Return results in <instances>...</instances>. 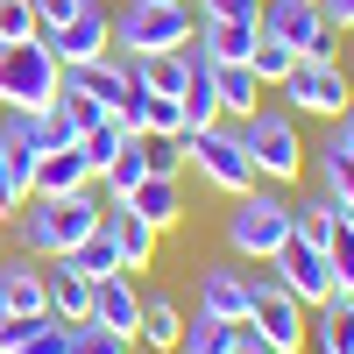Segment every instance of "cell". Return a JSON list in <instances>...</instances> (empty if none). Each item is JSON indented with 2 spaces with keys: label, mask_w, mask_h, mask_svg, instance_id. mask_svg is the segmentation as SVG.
I'll use <instances>...</instances> for the list:
<instances>
[{
  "label": "cell",
  "mask_w": 354,
  "mask_h": 354,
  "mask_svg": "<svg viewBox=\"0 0 354 354\" xmlns=\"http://www.w3.org/2000/svg\"><path fill=\"white\" fill-rule=\"evenodd\" d=\"M319 185H326V198L340 205V213H354V149L326 142V149H319Z\"/></svg>",
  "instance_id": "cell-28"
},
{
  "label": "cell",
  "mask_w": 354,
  "mask_h": 354,
  "mask_svg": "<svg viewBox=\"0 0 354 354\" xmlns=\"http://www.w3.org/2000/svg\"><path fill=\"white\" fill-rule=\"evenodd\" d=\"M64 262H71L85 283H100V277H113V270H121V248H113V234H106V227H93V234H85V241H78Z\"/></svg>",
  "instance_id": "cell-27"
},
{
  "label": "cell",
  "mask_w": 354,
  "mask_h": 354,
  "mask_svg": "<svg viewBox=\"0 0 354 354\" xmlns=\"http://www.w3.org/2000/svg\"><path fill=\"white\" fill-rule=\"evenodd\" d=\"M326 262H333V298H354V234H347V213L326 241Z\"/></svg>",
  "instance_id": "cell-35"
},
{
  "label": "cell",
  "mask_w": 354,
  "mask_h": 354,
  "mask_svg": "<svg viewBox=\"0 0 354 354\" xmlns=\"http://www.w3.org/2000/svg\"><path fill=\"white\" fill-rule=\"evenodd\" d=\"M93 326L135 340V326H142V290L128 283V270H113V277H100V283H93Z\"/></svg>",
  "instance_id": "cell-14"
},
{
  "label": "cell",
  "mask_w": 354,
  "mask_h": 354,
  "mask_svg": "<svg viewBox=\"0 0 354 354\" xmlns=\"http://www.w3.org/2000/svg\"><path fill=\"white\" fill-rule=\"evenodd\" d=\"M185 128H213L220 121V85H213V64H205V57L192 50V85H185Z\"/></svg>",
  "instance_id": "cell-23"
},
{
  "label": "cell",
  "mask_w": 354,
  "mask_h": 354,
  "mask_svg": "<svg viewBox=\"0 0 354 354\" xmlns=\"http://www.w3.org/2000/svg\"><path fill=\"white\" fill-rule=\"evenodd\" d=\"M121 142H128V128H121V121H113V113H106V121H93V128H85V135H78V156H85V170H93V177H100V170H106L113 156H121Z\"/></svg>",
  "instance_id": "cell-32"
},
{
  "label": "cell",
  "mask_w": 354,
  "mask_h": 354,
  "mask_svg": "<svg viewBox=\"0 0 354 354\" xmlns=\"http://www.w3.org/2000/svg\"><path fill=\"white\" fill-rule=\"evenodd\" d=\"M113 205H128V213H142V220H149L156 234L185 220V192H177V177H142V185H135L128 198H113Z\"/></svg>",
  "instance_id": "cell-19"
},
{
  "label": "cell",
  "mask_w": 354,
  "mask_h": 354,
  "mask_svg": "<svg viewBox=\"0 0 354 354\" xmlns=\"http://www.w3.org/2000/svg\"><path fill=\"white\" fill-rule=\"evenodd\" d=\"M248 71H255L262 85H283L290 71H298V50H290V43H277V36H255V50H248Z\"/></svg>",
  "instance_id": "cell-33"
},
{
  "label": "cell",
  "mask_w": 354,
  "mask_h": 354,
  "mask_svg": "<svg viewBox=\"0 0 354 354\" xmlns=\"http://www.w3.org/2000/svg\"><path fill=\"white\" fill-rule=\"evenodd\" d=\"M248 340V326H234V319H192V326L185 333H177V354H234V347H241Z\"/></svg>",
  "instance_id": "cell-22"
},
{
  "label": "cell",
  "mask_w": 354,
  "mask_h": 354,
  "mask_svg": "<svg viewBox=\"0 0 354 354\" xmlns=\"http://www.w3.org/2000/svg\"><path fill=\"white\" fill-rule=\"evenodd\" d=\"M255 36H262L255 21H198V36H192V43H198L205 64H248Z\"/></svg>",
  "instance_id": "cell-20"
},
{
  "label": "cell",
  "mask_w": 354,
  "mask_h": 354,
  "mask_svg": "<svg viewBox=\"0 0 354 354\" xmlns=\"http://www.w3.org/2000/svg\"><path fill=\"white\" fill-rule=\"evenodd\" d=\"M198 21H255L262 28V0H198Z\"/></svg>",
  "instance_id": "cell-37"
},
{
  "label": "cell",
  "mask_w": 354,
  "mask_h": 354,
  "mask_svg": "<svg viewBox=\"0 0 354 354\" xmlns=\"http://www.w3.org/2000/svg\"><path fill=\"white\" fill-rule=\"evenodd\" d=\"M241 149H248V163H255V177H270V185H290V177L305 170V142H298V121L290 113H277V106H255L241 128Z\"/></svg>",
  "instance_id": "cell-5"
},
{
  "label": "cell",
  "mask_w": 354,
  "mask_h": 354,
  "mask_svg": "<svg viewBox=\"0 0 354 354\" xmlns=\"http://www.w3.org/2000/svg\"><path fill=\"white\" fill-rule=\"evenodd\" d=\"M21 326H28V319H15V312H0V354H15V340H21Z\"/></svg>",
  "instance_id": "cell-40"
},
{
  "label": "cell",
  "mask_w": 354,
  "mask_h": 354,
  "mask_svg": "<svg viewBox=\"0 0 354 354\" xmlns=\"http://www.w3.org/2000/svg\"><path fill=\"white\" fill-rule=\"evenodd\" d=\"M177 333H185L177 305H170V298H142V326H135V340L156 347V354H177Z\"/></svg>",
  "instance_id": "cell-25"
},
{
  "label": "cell",
  "mask_w": 354,
  "mask_h": 354,
  "mask_svg": "<svg viewBox=\"0 0 354 354\" xmlns=\"http://www.w3.org/2000/svg\"><path fill=\"white\" fill-rule=\"evenodd\" d=\"M319 8H326L333 28H354V0H319Z\"/></svg>",
  "instance_id": "cell-41"
},
{
  "label": "cell",
  "mask_w": 354,
  "mask_h": 354,
  "mask_svg": "<svg viewBox=\"0 0 354 354\" xmlns=\"http://www.w3.org/2000/svg\"><path fill=\"white\" fill-rule=\"evenodd\" d=\"M71 354H128V340H121V333H106V326H93V319H85V326L71 333Z\"/></svg>",
  "instance_id": "cell-38"
},
{
  "label": "cell",
  "mask_w": 354,
  "mask_h": 354,
  "mask_svg": "<svg viewBox=\"0 0 354 354\" xmlns=\"http://www.w3.org/2000/svg\"><path fill=\"white\" fill-rule=\"evenodd\" d=\"M290 241V205L277 192H241L234 198V213H227V248L241 255V262H277Z\"/></svg>",
  "instance_id": "cell-4"
},
{
  "label": "cell",
  "mask_w": 354,
  "mask_h": 354,
  "mask_svg": "<svg viewBox=\"0 0 354 354\" xmlns=\"http://www.w3.org/2000/svg\"><path fill=\"white\" fill-rule=\"evenodd\" d=\"M234 354H270V347H262V340H255V333H248V340H241V347H234Z\"/></svg>",
  "instance_id": "cell-43"
},
{
  "label": "cell",
  "mask_w": 354,
  "mask_h": 354,
  "mask_svg": "<svg viewBox=\"0 0 354 354\" xmlns=\"http://www.w3.org/2000/svg\"><path fill=\"white\" fill-rule=\"evenodd\" d=\"M71 192H93V170H85L78 142H71V149L36 156V177H28V198H71Z\"/></svg>",
  "instance_id": "cell-15"
},
{
  "label": "cell",
  "mask_w": 354,
  "mask_h": 354,
  "mask_svg": "<svg viewBox=\"0 0 354 354\" xmlns=\"http://www.w3.org/2000/svg\"><path fill=\"white\" fill-rule=\"evenodd\" d=\"M64 93L93 100L100 113H121V106H128V64H121V57H93V64H71V71H64Z\"/></svg>",
  "instance_id": "cell-12"
},
{
  "label": "cell",
  "mask_w": 354,
  "mask_h": 354,
  "mask_svg": "<svg viewBox=\"0 0 354 354\" xmlns=\"http://www.w3.org/2000/svg\"><path fill=\"white\" fill-rule=\"evenodd\" d=\"M213 85H220V121H248L262 100V78L248 64H213Z\"/></svg>",
  "instance_id": "cell-21"
},
{
  "label": "cell",
  "mask_w": 354,
  "mask_h": 354,
  "mask_svg": "<svg viewBox=\"0 0 354 354\" xmlns=\"http://www.w3.org/2000/svg\"><path fill=\"white\" fill-rule=\"evenodd\" d=\"M262 8H270V0H262Z\"/></svg>",
  "instance_id": "cell-44"
},
{
  "label": "cell",
  "mask_w": 354,
  "mask_h": 354,
  "mask_svg": "<svg viewBox=\"0 0 354 354\" xmlns=\"http://www.w3.org/2000/svg\"><path fill=\"white\" fill-rule=\"evenodd\" d=\"M142 78H149V93H163V100H185V85H192V50L142 57Z\"/></svg>",
  "instance_id": "cell-31"
},
{
  "label": "cell",
  "mask_w": 354,
  "mask_h": 354,
  "mask_svg": "<svg viewBox=\"0 0 354 354\" xmlns=\"http://www.w3.org/2000/svg\"><path fill=\"white\" fill-rule=\"evenodd\" d=\"M333 227H340V205L319 192V198H305V205H290V241H305V248H326L333 241Z\"/></svg>",
  "instance_id": "cell-24"
},
{
  "label": "cell",
  "mask_w": 354,
  "mask_h": 354,
  "mask_svg": "<svg viewBox=\"0 0 354 354\" xmlns=\"http://www.w3.org/2000/svg\"><path fill=\"white\" fill-rule=\"evenodd\" d=\"M100 213L106 205L93 198V192H71V198H28V213H15V241H21V255H71L85 234L100 227Z\"/></svg>",
  "instance_id": "cell-1"
},
{
  "label": "cell",
  "mask_w": 354,
  "mask_h": 354,
  "mask_svg": "<svg viewBox=\"0 0 354 354\" xmlns=\"http://www.w3.org/2000/svg\"><path fill=\"white\" fill-rule=\"evenodd\" d=\"M248 333L270 354H305V305L290 298L277 277H262L255 283V305H248Z\"/></svg>",
  "instance_id": "cell-8"
},
{
  "label": "cell",
  "mask_w": 354,
  "mask_h": 354,
  "mask_svg": "<svg viewBox=\"0 0 354 354\" xmlns=\"http://www.w3.org/2000/svg\"><path fill=\"white\" fill-rule=\"evenodd\" d=\"M319 354H354V298H326L319 305Z\"/></svg>",
  "instance_id": "cell-29"
},
{
  "label": "cell",
  "mask_w": 354,
  "mask_h": 354,
  "mask_svg": "<svg viewBox=\"0 0 354 354\" xmlns=\"http://www.w3.org/2000/svg\"><path fill=\"white\" fill-rule=\"evenodd\" d=\"M28 8H36V28H43V36H50V28H64L78 8H85V0H28Z\"/></svg>",
  "instance_id": "cell-39"
},
{
  "label": "cell",
  "mask_w": 354,
  "mask_h": 354,
  "mask_svg": "<svg viewBox=\"0 0 354 354\" xmlns=\"http://www.w3.org/2000/svg\"><path fill=\"white\" fill-rule=\"evenodd\" d=\"M43 43H50V57H57L64 71H71V64H93V57H113V15L100 8V0H85V8H78L64 28H50Z\"/></svg>",
  "instance_id": "cell-10"
},
{
  "label": "cell",
  "mask_w": 354,
  "mask_h": 354,
  "mask_svg": "<svg viewBox=\"0 0 354 354\" xmlns=\"http://www.w3.org/2000/svg\"><path fill=\"white\" fill-rule=\"evenodd\" d=\"M277 93L290 100V113H312V121H340V113H347V100H354V85H347V71L333 64V57H326V64H305V57H298V71H290Z\"/></svg>",
  "instance_id": "cell-9"
},
{
  "label": "cell",
  "mask_w": 354,
  "mask_h": 354,
  "mask_svg": "<svg viewBox=\"0 0 354 354\" xmlns=\"http://www.w3.org/2000/svg\"><path fill=\"white\" fill-rule=\"evenodd\" d=\"M142 177H149V156H142V135H128V142H121V156L100 170V185H106V198H128Z\"/></svg>",
  "instance_id": "cell-30"
},
{
  "label": "cell",
  "mask_w": 354,
  "mask_h": 354,
  "mask_svg": "<svg viewBox=\"0 0 354 354\" xmlns=\"http://www.w3.org/2000/svg\"><path fill=\"white\" fill-rule=\"evenodd\" d=\"M333 142H340V149H354V100H347V113H340V135H333Z\"/></svg>",
  "instance_id": "cell-42"
},
{
  "label": "cell",
  "mask_w": 354,
  "mask_h": 354,
  "mask_svg": "<svg viewBox=\"0 0 354 354\" xmlns=\"http://www.w3.org/2000/svg\"><path fill=\"white\" fill-rule=\"evenodd\" d=\"M270 270H277V283H283L298 305H326V298H333V262H326V248L283 241V255L270 262Z\"/></svg>",
  "instance_id": "cell-11"
},
{
  "label": "cell",
  "mask_w": 354,
  "mask_h": 354,
  "mask_svg": "<svg viewBox=\"0 0 354 354\" xmlns=\"http://www.w3.org/2000/svg\"><path fill=\"white\" fill-rule=\"evenodd\" d=\"M248 305H255V277H241V270H198V312L205 319L248 326Z\"/></svg>",
  "instance_id": "cell-13"
},
{
  "label": "cell",
  "mask_w": 354,
  "mask_h": 354,
  "mask_svg": "<svg viewBox=\"0 0 354 354\" xmlns=\"http://www.w3.org/2000/svg\"><path fill=\"white\" fill-rule=\"evenodd\" d=\"M0 312H15V319H43L50 312V290H43V270L28 255L15 262H0Z\"/></svg>",
  "instance_id": "cell-16"
},
{
  "label": "cell",
  "mask_w": 354,
  "mask_h": 354,
  "mask_svg": "<svg viewBox=\"0 0 354 354\" xmlns=\"http://www.w3.org/2000/svg\"><path fill=\"white\" fill-rule=\"evenodd\" d=\"M71 333L78 326H64V319H28V326H21V340H15V354H71Z\"/></svg>",
  "instance_id": "cell-34"
},
{
  "label": "cell",
  "mask_w": 354,
  "mask_h": 354,
  "mask_svg": "<svg viewBox=\"0 0 354 354\" xmlns=\"http://www.w3.org/2000/svg\"><path fill=\"white\" fill-rule=\"evenodd\" d=\"M21 36H43L36 8H28V0H0V43H21Z\"/></svg>",
  "instance_id": "cell-36"
},
{
  "label": "cell",
  "mask_w": 354,
  "mask_h": 354,
  "mask_svg": "<svg viewBox=\"0 0 354 354\" xmlns=\"http://www.w3.org/2000/svg\"><path fill=\"white\" fill-rule=\"evenodd\" d=\"M64 93V64L50 57L43 36H21V43H0V106L28 113V106H50Z\"/></svg>",
  "instance_id": "cell-2"
},
{
  "label": "cell",
  "mask_w": 354,
  "mask_h": 354,
  "mask_svg": "<svg viewBox=\"0 0 354 354\" xmlns=\"http://www.w3.org/2000/svg\"><path fill=\"white\" fill-rule=\"evenodd\" d=\"M100 227L113 234V248H121V270H149V255H156V227L142 220V213H128V205H106Z\"/></svg>",
  "instance_id": "cell-17"
},
{
  "label": "cell",
  "mask_w": 354,
  "mask_h": 354,
  "mask_svg": "<svg viewBox=\"0 0 354 354\" xmlns=\"http://www.w3.org/2000/svg\"><path fill=\"white\" fill-rule=\"evenodd\" d=\"M262 36L290 43L305 64H326L333 57V21H326L319 0H270V8H262Z\"/></svg>",
  "instance_id": "cell-7"
},
{
  "label": "cell",
  "mask_w": 354,
  "mask_h": 354,
  "mask_svg": "<svg viewBox=\"0 0 354 354\" xmlns=\"http://www.w3.org/2000/svg\"><path fill=\"white\" fill-rule=\"evenodd\" d=\"M192 36H198L192 0H128V15L113 21V43H128V57H170V50H192Z\"/></svg>",
  "instance_id": "cell-3"
},
{
  "label": "cell",
  "mask_w": 354,
  "mask_h": 354,
  "mask_svg": "<svg viewBox=\"0 0 354 354\" xmlns=\"http://www.w3.org/2000/svg\"><path fill=\"white\" fill-rule=\"evenodd\" d=\"M177 149H185V163H198V177L205 185H220V192H255V163H248V149H241V135L234 128H185L177 135Z\"/></svg>",
  "instance_id": "cell-6"
},
{
  "label": "cell",
  "mask_w": 354,
  "mask_h": 354,
  "mask_svg": "<svg viewBox=\"0 0 354 354\" xmlns=\"http://www.w3.org/2000/svg\"><path fill=\"white\" fill-rule=\"evenodd\" d=\"M43 290H50V319H64V326H85V319H93V283H85L64 255H57V270H43Z\"/></svg>",
  "instance_id": "cell-18"
},
{
  "label": "cell",
  "mask_w": 354,
  "mask_h": 354,
  "mask_svg": "<svg viewBox=\"0 0 354 354\" xmlns=\"http://www.w3.org/2000/svg\"><path fill=\"white\" fill-rule=\"evenodd\" d=\"M28 177H36V156H15L8 135H0V220H15L28 205Z\"/></svg>",
  "instance_id": "cell-26"
}]
</instances>
